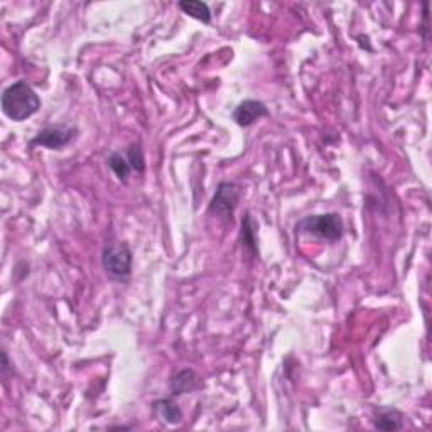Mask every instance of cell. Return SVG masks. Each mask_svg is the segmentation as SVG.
I'll list each match as a JSON object with an SVG mask.
<instances>
[{
  "mask_svg": "<svg viewBox=\"0 0 432 432\" xmlns=\"http://www.w3.org/2000/svg\"><path fill=\"white\" fill-rule=\"evenodd\" d=\"M41 108V98L26 81H16L2 93V112L14 122H24Z\"/></svg>",
  "mask_w": 432,
  "mask_h": 432,
  "instance_id": "cell-1",
  "label": "cell"
},
{
  "mask_svg": "<svg viewBox=\"0 0 432 432\" xmlns=\"http://www.w3.org/2000/svg\"><path fill=\"white\" fill-rule=\"evenodd\" d=\"M299 232L312 233V235L324 238L328 242H336L343 237L344 225L341 216L336 213H326V215H314L307 216L296 225Z\"/></svg>",
  "mask_w": 432,
  "mask_h": 432,
  "instance_id": "cell-2",
  "label": "cell"
},
{
  "mask_svg": "<svg viewBox=\"0 0 432 432\" xmlns=\"http://www.w3.org/2000/svg\"><path fill=\"white\" fill-rule=\"evenodd\" d=\"M103 269L112 279H127L132 272V250L125 242H108L102 252Z\"/></svg>",
  "mask_w": 432,
  "mask_h": 432,
  "instance_id": "cell-3",
  "label": "cell"
},
{
  "mask_svg": "<svg viewBox=\"0 0 432 432\" xmlns=\"http://www.w3.org/2000/svg\"><path fill=\"white\" fill-rule=\"evenodd\" d=\"M242 197V187L237 182H220L213 200H211L208 215L223 218L225 222H233V213H235L238 201Z\"/></svg>",
  "mask_w": 432,
  "mask_h": 432,
  "instance_id": "cell-4",
  "label": "cell"
},
{
  "mask_svg": "<svg viewBox=\"0 0 432 432\" xmlns=\"http://www.w3.org/2000/svg\"><path fill=\"white\" fill-rule=\"evenodd\" d=\"M76 135H78L76 128L46 127L29 142V144L48 147V149H51V150H59V149H63L64 145H68L70 142L75 140Z\"/></svg>",
  "mask_w": 432,
  "mask_h": 432,
  "instance_id": "cell-5",
  "label": "cell"
},
{
  "mask_svg": "<svg viewBox=\"0 0 432 432\" xmlns=\"http://www.w3.org/2000/svg\"><path fill=\"white\" fill-rule=\"evenodd\" d=\"M269 108L267 105L260 100H243L242 103L237 105L235 112H233V122L240 127H250L262 117H267Z\"/></svg>",
  "mask_w": 432,
  "mask_h": 432,
  "instance_id": "cell-6",
  "label": "cell"
},
{
  "mask_svg": "<svg viewBox=\"0 0 432 432\" xmlns=\"http://www.w3.org/2000/svg\"><path fill=\"white\" fill-rule=\"evenodd\" d=\"M169 387H171L173 395L191 394L201 387V376L195 370L185 369L173 376Z\"/></svg>",
  "mask_w": 432,
  "mask_h": 432,
  "instance_id": "cell-7",
  "label": "cell"
},
{
  "mask_svg": "<svg viewBox=\"0 0 432 432\" xmlns=\"http://www.w3.org/2000/svg\"><path fill=\"white\" fill-rule=\"evenodd\" d=\"M374 426L380 431H398L403 427V413L397 408L379 407L374 411Z\"/></svg>",
  "mask_w": 432,
  "mask_h": 432,
  "instance_id": "cell-8",
  "label": "cell"
},
{
  "mask_svg": "<svg viewBox=\"0 0 432 432\" xmlns=\"http://www.w3.org/2000/svg\"><path fill=\"white\" fill-rule=\"evenodd\" d=\"M153 412L158 419L168 424H179L182 421V411L174 398H159L153 403Z\"/></svg>",
  "mask_w": 432,
  "mask_h": 432,
  "instance_id": "cell-9",
  "label": "cell"
},
{
  "mask_svg": "<svg viewBox=\"0 0 432 432\" xmlns=\"http://www.w3.org/2000/svg\"><path fill=\"white\" fill-rule=\"evenodd\" d=\"M178 6L182 12L192 17V19L205 22V24H210L211 22V11L208 4L200 2V0H182V2H179Z\"/></svg>",
  "mask_w": 432,
  "mask_h": 432,
  "instance_id": "cell-10",
  "label": "cell"
},
{
  "mask_svg": "<svg viewBox=\"0 0 432 432\" xmlns=\"http://www.w3.org/2000/svg\"><path fill=\"white\" fill-rule=\"evenodd\" d=\"M257 228H259V225L252 218L250 213H247L242 222V245L254 255L257 254Z\"/></svg>",
  "mask_w": 432,
  "mask_h": 432,
  "instance_id": "cell-11",
  "label": "cell"
},
{
  "mask_svg": "<svg viewBox=\"0 0 432 432\" xmlns=\"http://www.w3.org/2000/svg\"><path fill=\"white\" fill-rule=\"evenodd\" d=\"M107 164H108V168L115 173V176L120 179L122 182L128 181V176H130L132 168H130V164H128L125 154L112 153L108 155Z\"/></svg>",
  "mask_w": 432,
  "mask_h": 432,
  "instance_id": "cell-12",
  "label": "cell"
},
{
  "mask_svg": "<svg viewBox=\"0 0 432 432\" xmlns=\"http://www.w3.org/2000/svg\"><path fill=\"white\" fill-rule=\"evenodd\" d=\"M125 158L130 164L132 171L135 173H144L145 171V158L144 150H142L140 144H130L128 149L125 150Z\"/></svg>",
  "mask_w": 432,
  "mask_h": 432,
  "instance_id": "cell-13",
  "label": "cell"
}]
</instances>
